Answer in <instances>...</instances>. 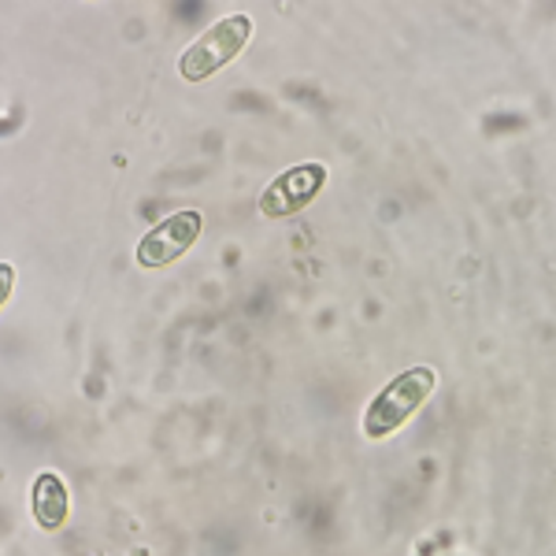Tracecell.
<instances>
[{"label":"cell","instance_id":"7a4b0ae2","mask_svg":"<svg viewBox=\"0 0 556 556\" xmlns=\"http://www.w3.org/2000/svg\"><path fill=\"white\" fill-rule=\"evenodd\" d=\"M249 34H253V20H249V15H227V20H219L182 52L178 75H182L186 83H204V78L215 75L219 67H227L230 60L245 49Z\"/></svg>","mask_w":556,"mask_h":556},{"label":"cell","instance_id":"277c9868","mask_svg":"<svg viewBox=\"0 0 556 556\" xmlns=\"http://www.w3.org/2000/svg\"><path fill=\"white\" fill-rule=\"evenodd\" d=\"M201 235V215L197 212H175L167 215L160 227H152L138 245V264L141 267H164L172 264L193 245Z\"/></svg>","mask_w":556,"mask_h":556},{"label":"cell","instance_id":"6da1fadb","mask_svg":"<svg viewBox=\"0 0 556 556\" xmlns=\"http://www.w3.org/2000/svg\"><path fill=\"white\" fill-rule=\"evenodd\" d=\"M434 382L438 379L430 367H408V371H401L397 379L371 401V408H367V416H364V434L379 442V438H390L397 427H405L408 419L424 408V401L430 393H434Z\"/></svg>","mask_w":556,"mask_h":556},{"label":"cell","instance_id":"5b68a950","mask_svg":"<svg viewBox=\"0 0 556 556\" xmlns=\"http://www.w3.org/2000/svg\"><path fill=\"white\" fill-rule=\"evenodd\" d=\"M34 519L45 527V531H56L67 519V486L56 479V475H41L34 482Z\"/></svg>","mask_w":556,"mask_h":556},{"label":"cell","instance_id":"3957f363","mask_svg":"<svg viewBox=\"0 0 556 556\" xmlns=\"http://www.w3.org/2000/svg\"><path fill=\"white\" fill-rule=\"evenodd\" d=\"M327 186V167L323 164H301L290 167L260 193V212L271 215V219H282V215H293L304 208L308 201H316V193Z\"/></svg>","mask_w":556,"mask_h":556},{"label":"cell","instance_id":"8992f818","mask_svg":"<svg viewBox=\"0 0 556 556\" xmlns=\"http://www.w3.org/2000/svg\"><path fill=\"white\" fill-rule=\"evenodd\" d=\"M12 286H15V271H12V264H0V308H4V301L12 298Z\"/></svg>","mask_w":556,"mask_h":556}]
</instances>
